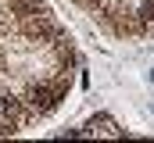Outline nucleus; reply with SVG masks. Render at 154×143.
<instances>
[{
  "instance_id": "1",
  "label": "nucleus",
  "mask_w": 154,
  "mask_h": 143,
  "mask_svg": "<svg viewBox=\"0 0 154 143\" xmlns=\"http://www.w3.org/2000/svg\"><path fill=\"white\" fill-rule=\"evenodd\" d=\"M79 132H100V136H122L118 122H115V118H108V114H100V118L86 122V129H79Z\"/></svg>"
},
{
  "instance_id": "2",
  "label": "nucleus",
  "mask_w": 154,
  "mask_h": 143,
  "mask_svg": "<svg viewBox=\"0 0 154 143\" xmlns=\"http://www.w3.org/2000/svg\"><path fill=\"white\" fill-rule=\"evenodd\" d=\"M151 82H154V72H151Z\"/></svg>"
}]
</instances>
